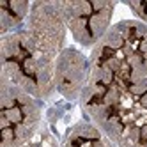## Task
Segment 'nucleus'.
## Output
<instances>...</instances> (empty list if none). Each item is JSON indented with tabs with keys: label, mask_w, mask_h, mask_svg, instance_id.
I'll return each mask as SVG.
<instances>
[{
	"label": "nucleus",
	"mask_w": 147,
	"mask_h": 147,
	"mask_svg": "<svg viewBox=\"0 0 147 147\" xmlns=\"http://www.w3.org/2000/svg\"><path fill=\"white\" fill-rule=\"evenodd\" d=\"M22 147H60V136L57 135V131L51 129V126L48 122H45L34 138L28 140Z\"/></svg>",
	"instance_id": "obj_9"
},
{
	"label": "nucleus",
	"mask_w": 147,
	"mask_h": 147,
	"mask_svg": "<svg viewBox=\"0 0 147 147\" xmlns=\"http://www.w3.org/2000/svg\"><path fill=\"white\" fill-rule=\"evenodd\" d=\"M67 27L57 0H36L27 23L0 37V78L43 103L57 98L55 62L67 46Z\"/></svg>",
	"instance_id": "obj_1"
},
{
	"label": "nucleus",
	"mask_w": 147,
	"mask_h": 147,
	"mask_svg": "<svg viewBox=\"0 0 147 147\" xmlns=\"http://www.w3.org/2000/svg\"><path fill=\"white\" fill-rule=\"evenodd\" d=\"M124 5L131 11L133 18L147 25V0H136V2H124Z\"/></svg>",
	"instance_id": "obj_10"
},
{
	"label": "nucleus",
	"mask_w": 147,
	"mask_h": 147,
	"mask_svg": "<svg viewBox=\"0 0 147 147\" xmlns=\"http://www.w3.org/2000/svg\"><path fill=\"white\" fill-rule=\"evenodd\" d=\"M60 147H115L92 121L82 117L60 133Z\"/></svg>",
	"instance_id": "obj_7"
},
{
	"label": "nucleus",
	"mask_w": 147,
	"mask_h": 147,
	"mask_svg": "<svg viewBox=\"0 0 147 147\" xmlns=\"http://www.w3.org/2000/svg\"><path fill=\"white\" fill-rule=\"evenodd\" d=\"M46 122V103L0 78V147H22Z\"/></svg>",
	"instance_id": "obj_4"
},
{
	"label": "nucleus",
	"mask_w": 147,
	"mask_h": 147,
	"mask_svg": "<svg viewBox=\"0 0 147 147\" xmlns=\"http://www.w3.org/2000/svg\"><path fill=\"white\" fill-rule=\"evenodd\" d=\"M67 32L82 50H92L113 25L117 4L108 0H57Z\"/></svg>",
	"instance_id": "obj_5"
},
{
	"label": "nucleus",
	"mask_w": 147,
	"mask_h": 147,
	"mask_svg": "<svg viewBox=\"0 0 147 147\" xmlns=\"http://www.w3.org/2000/svg\"><path fill=\"white\" fill-rule=\"evenodd\" d=\"M32 2L27 0H0V37L20 30L28 20Z\"/></svg>",
	"instance_id": "obj_8"
},
{
	"label": "nucleus",
	"mask_w": 147,
	"mask_h": 147,
	"mask_svg": "<svg viewBox=\"0 0 147 147\" xmlns=\"http://www.w3.org/2000/svg\"><path fill=\"white\" fill-rule=\"evenodd\" d=\"M90 78V60L78 46H66L55 62V90L57 96L71 105H76L82 99Z\"/></svg>",
	"instance_id": "obj_6"
},
{
	"label": "nucleus",
	"mask_w": 147,
	"mask_h": 147,
	"mask_svg": "<svg viewBox=\"0 0 147 147\" xmlns=\"http://www.w3.org/2000/svg\"><path fill=\"white\" fill-rule=\"evenodd\" d=\"M78 108L115 147H147V78L126 82L90 73Z\"/></svg>",
	"instance_id": "obj_2"
},
{
	"label": "nucleus",
	"mask_w": 147,
	"mask_h": 147,
	"mask_svg": "<svg viewBox=\"0 0 147 147\" xmlns=\"http://www.w3.org/2000/svg\"><path fill=\"white\" fill-rule=\"evenodd\" d=\"M90 73L138 82L147 78V25L135 18L113 23L89 51Z\"/></svg>",
	"instance_id": "obj_3"
}]
</instances>
